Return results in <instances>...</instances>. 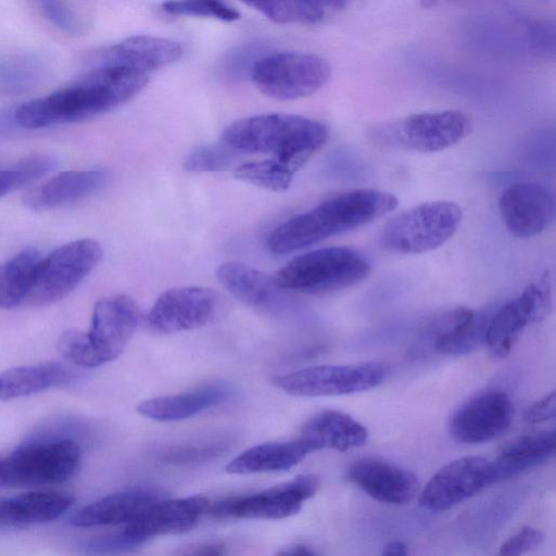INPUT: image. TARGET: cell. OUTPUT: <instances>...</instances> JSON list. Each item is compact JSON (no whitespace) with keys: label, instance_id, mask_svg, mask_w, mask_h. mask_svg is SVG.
Returning <instances> with one entry per match:
<instances>
[{"label":"cell","instance_id":"1","mask_svg":"<svg viewBox=\"0 0 556 556\" xmlns=\"http://www.w3.org/2000/svg\"><path fill=\"white\" fill-rule=\"evenodd\" d=\"M149 77L124 64L98 61L77 81L20 105L13 112L15 124L38 129L92 118L134 98Z\"/></svg>","mask_w":556,"mask_h":556},{"label":"cell","instance_id":"2","mask_svg":"<svg viewBox=\"0 0 556 556\" xmlns=\"http://www.w3.org/2000/svg\"><path fill=\"white\" fill-rule=\"evenodd\" d=\"M397 198L378 189H355L329 198L277 226L267 240L275 254H288L358 228L394 211Z\"/></svg>","mask_w":556,"mask_h":556},{"label":"cell","instance_id":"3","mask_svg":"<svg viewBox=\"0 0 556 556\" xmlns=\"http://www.w3.org/2000/svg\"><path fill=\"white\" fill-rule=\"evenodd\" d=\"M329 130L318 121L300 115L269 113L244 117L223 132L233 150L270 154L295 172L327 143Z\"/></svg>","mask_w":556,"mask_h":556},{"label":"cell","instance_id":"4","mask_svg":"<svg viewBox=\"0 0 556 556\" xmlns=\"http://www.w3.org/2000/svg\"><path fill=\"white\" fill-rule=\"evenodd\" d=\"M371 273L369 261L351 248L331 247L301 254L274 276L285 291L326 294L353 287Z\"/></svg>","mask_w":556,"mask_h":556},{"label":"cell","instance_id":"5","mask_svg":"<svg viewBox=\"0 0 556 556\" xmlns=\"http://www.w3.org/2000/svg\"><path fill=\"white\" fill-rule=\"evenodd\" d=\"M462 218L463 211L453 201L421 203L392 217L381 229L379 245L394 254L429 252L454 236Z\"/></svg>","mask_w":556,"mask_h":556},{"label":"cell","instance_id":"6","mask_svg":"<svg viewBox=\"0 0 556 556\" xmlns=\"http://www.w3.org/2000/svg\"><path fill=\"white\" fill-rule=\"evenodd\" d=\"M102 253L98 241L79 239L41 257L21 306H46L64 299L93 270Z\"/></svg>","mask_w":556,"mask_h":556},{"label":"cell","instance_id":"7","mask_svg":"<svg viewBox=\"0 0 556 556\" xmlns=\"http://www.w3.org/2000/svg\"><path fill=\"white\" fill-rule=\"evenodd\" d=\"M80 446L70 439L22 445L0 458V486L58 484L70 480L80 463Z\"/></svg>","mask_w":556,"mask_h":556},{"label":"cell","instance_id":"8","mask_svg":"<svg viewBox=\"0 0 556 556\" xmlns=\"http://www.w3.org/2000/svg\"><path fill=\"white\" fill-rule=\"evenodd\" d=\"M330 65L323 58L304 52L281 51L260 55L250 76L254 86L275 100L308 97L329 80Z\"/></svg>","mask_w":556,"mask_h":556},{"label":"cell","instance_id":"9","mask_svg":"<svg viewBox=\"0 0 556 556\" xmlns=\"http://www.w3.org/2000/svg\"><path fill=\"white\" fill-rule=\"evenodd\" d=\"M471 130L470 117L458 110L425 112L374 128L372 141L384 147L438 152L460 142Z\"/></svg>","mask_w":556,"mask_h":556},{"label":"cell","instance_id":"10","mask_svg":"<svg viewBox=\"0 0 556 556\" xmlns=\"http://www.w3.org/2000/svg\"><path fill=\"white\" fill-rule=\"evenodd\" d=\"M227 299L206 287H176L163 292L150 308L147 321L159 333L199 329L222 319Z\"/></svg>","mask_w":556,"mask_h":556},{"label":"cell","instance_id":"11","mask_svg":"<svg viewBox=\"0 0 556 556\" xmlns=\"http://www.w3.org/2000/svg\"><path fill=\"white\" fill-rule=\"evenodd\" d=\"M388 374L387 365L378 362L321 365L275 377L273 383L294 396L345 395L380 386Z\"/></svg>","mask_w":556,"mask_h":556},{"label":"cell","instance_id":"12","mask_svg":"<svg viewBox=\"0 0 556 556\" xmlns=\"http://www.w3.org/2000/svg\"><path fill=\"white\" fill-rule=\"evenodd\" d=\"M319 488L314 475H300L293 480L258 493L231 497L215 503L207 513L215 519H285L301 510L304 502Z\"/></svg>","mask_w":556,"mask_h":556},{"label":"cell","instance_id":"13","mask_svg":"<svg viewBox=\"0 0 556 556\" xmlns=\"http://www.w3.org/2000/svg\"><path fill=\"white\" fill-rule=\"evenodd\" d=\"M552 309V290L546 279L528 285L514 300L498 308L488 320L484 343L497 357L506 356L522 330L545 319Z\"/></svg>","mask_w":556,"mask_h":556},{"label":"cell","instance_id":"14","mask_svg":"<svg viewBox=\"0 0 556 556\" xmlns=\"http://www.w3.org/2000/svg\"><path fill=\"white\" fill-rule=\"evenodd\" d=\"M492 462L464 456L440 468L420 492L419 504L429 511H444L494 484Z\"/></svg>","mask_w":556,"mask_h":556},{"label":"cell","instance_id":"15","mask_svg":"<svg viewBox=\"0 0 556 556\" xmlns=\"http://www.w3.org/2000/svg\"><path fill=\"white\" fill-rule=\"evenodd\" d=\"M514 417V406L502 390H486L465 401L452 415L450 433L464 444L489 442L505 432Z\"/></svg>","mask_w":556,"mask_h":556},{"label":"cell","instance_id":"16","mask_svg":"<svg viewBox=\"0 0 556 556\" xmlns=\"http://www.w3.org/2000/svg\"><path fill=\"white\" fill-rule=\"evenodd\" d=\"M139 318V307L128 295H110L96 303L86 333L100 365L114 361L123 353L136 331Z\"/></svg>","mask_w":556,"mask_h":556},{"label":"cell","instance_id":"17","mask_svg":"<svg viewBox=\"0 0 556 556\" xmlns=\"http://www.w3.org/2000/svg\"><path fill=\"white\" fill-rule=\"evenodd\" d=\"M210 507L205 496L192 495L159 500L122 530L137 548L165 534L184 533L197 526Z\"/></svg>","mask_w":556,"mask_h":556},{"label":"cell","instance_id":"18","mask_svg":"<svg viewBox=\"0 0 556 556\" xmlns=\"http://www.w3.org/2000/svg\"><path fill=\"white\" fill-rule=\"evenodd\" d=\"M220 285L237 300L273 318H287L291 305L287 291L274 277L240 262H225L216 269Z\"/></svg>","mask_w":556,"mask_h":556},{"label":"cell","instance_id":"19","mask_svg":"<svg viewBox=\"0 0 556 556\" xmlns=\"http://www.w3.org/2000/svg\"><path fill=\"white\" fill-rule=\"evenodd\" d=\"M500 214L507 230L515 237L528 239L543 232L554 219L553 195L535 182L508 186L498 201Z\"/></svg>","mask_w":556,"mask_h":556},{"label":"cell","instance_id":"20","mask_svg":"<svg viewBox=\"0 0 556 556\" xmlns=\"http://www.w3.org/2000/svg\"><path fill=\"white\" fill-rule=\"evenodd\" d=\"M348 479L370 497L394 505L410 502L419 489L415 473L374 457L352 463L348 469Z\"/></svg>","mask_w":556,"mask_h":556},{"label":"cell","instance_id":"21","mask_svg":"<svg viewBox=\"0 0 556 556\" xmlns=\"http://www.w3.org/2000/svg\"><path fill=\"white\" fill-rule=\"evenodd\" d=\"M233 393L232 384L214 381L178 394L149 399L141 402L137 410L153 420L178 421L225 403Z\"/></svg>","mask_w":556,"mask_h":556},{"label":"cell","instance_id":"22","mask_svg":"<svg viewBox=\"0 0 556 556\" xmlns=\"http://www.w3.org/2000/svg\"><path fill=\"white\" fill-rule=\"evenodd\" d=\"M163 491L154 488H136L106 495L83 507L71 518L75 527L127 525L161 498Z\"/></svg>","mask_w":556,"mask_h":556},{"label":"cell","instance_id":"23","mask_svg":"<svg viewBox=\"0 0 556 556\" xmlns=\"http://www.w3.org/2000/svg\"><path fill=\"white\" fill-rule=\"evenodd\" d=\"M108 180L102 169L63 172L41 186L28 191L23 203L33 211L41 212L56 208L99 190Z\"/></svg>","mask_w":556,"mask_h":556},{"label":"cell","instance_id":"24","mask_svg":"<svg viewBox=\"0 0 556 556\" xmlns=\"http://www.w3.org/2000/svg\"><path fill=\"white\" fill-rule=\"evenodd\" d=\"M74 498L55 491H34L0 502V527L21 529L53 521L66 513Z\"/></svg>","mask_w":556,"mask_h":556},{"label":"cell","instance_id":"25","mask_svg":"<svg viewBox=\"0 0 556 556\" xmlns=\"http://www.w3.org/2000/svg\"><path fill=\"white\" fill-rule=\"evenodd\" d=\"M182 53V47L174 40L137 35L111 47L98 61L119 63L150 73L175 63Z\"/></svg>","mask_w":556,"mask_h":556},{"label":"cell","instance_id":"26","mask_svg":"<svg viewBox=\"0 0 556 556\" xmlns=\"http://www.w3.org/2000/svg\"><path fill=\"white\" fill-rule=\"evenodd\" d=\"M300 438L307 441L315 451L332 448L343 452L364 445L368 432L350 415L329 409L312 416L303 425Z\"/></svg>","mask_w":556,"mask_h":556},{"label":"cell","instance_id":"27","mask_svg":"<svg viewBox=\"0 0 556 556\" xmlns=\"http://www.w3.org/2000/svg\"><path fill=\"white\" fill-rule=\"evenodd\" d=\"M556 448V432L540 431L505 444L492 462L495 483L516 477L548 460Z\"/></svg>","mask_w":556,"mask_h":556},{"label":"cell","instance_id":"28","mask_svg":"<svg viewBox=\"0 0 556 556\" xmlns=\"http://www.w3.org/2000/svg\"><path fill=\"white\" fill-rule=\"evenodd\" d=\"M74 370L59 362L23 365L0 372V401L36 394L74 381Z\"/></svg>","mask_w":556,"mask_h":556},{"label":"cell","instance_id":"29","mask_svg":"<svg viewBox=\"0 0 556 556\" xmlns=\"http://www.w3.org/2000/svg\"><path fill=\"white\" fill-rule=\"evenodd\" d=\"M314 451V447L301 438L288 442L263 443L235 457L226 466V470L237 475L287 470Z\"/></svg>","mask_w":556,"mask_h":556},{"label":"cell","instance_id":"30","mask_svg":"<svg viewBox=\"0 0 556 556\" xmlns=\"http://www.w3.org/2000/svg\"><path fill=\"white\" fill-rule=\"evenodd\" d=\"M278 24H317L343 10L350 0H240Z\"/></svg>","mask_w":556,"mask_h":556},{"label":"cell","instance_id":"31","mask_svg":"<svg viewBox=\"0 0 556 556\" xmlns=\"http://www.w3.org/2000/svg\"><path fill=\"white\" fill-rule=\"evenodd\" d=\"M40 258L38 250L26 248L0 264V308L21 306Z\"/></svg>","mask_w":556,"mask_h":556},{"label":"cell","instance_id":"32","mask_svg":"<svg viewBox=\"0 0 556 556\" xmlns=\"http://www.w3.org/2000/svg\"><path fill=\"white\" fill-rule=\"evenodd\" d=\"M295 173L289 165L269 159L239 165L235 177L271 192H283L290 188Z\"/></svg>","mask_w":556,"mask_h":556},{"label":"cell","instance_id":"33","mask_svg":"<svg viewBox=\"0 0 556 556\" xmlns=\"http://www.w3.org/2000/svg\"><path fill=\"white\" fill-rule=\"evenodd\" d=\"M56 166L58 160L53 155L36 154L9 168L0 169V197L47 175Z\"/></svg>","mask_w":556,"mask_h":556},{"label":"cell","instance_id":"34","mask_svg":"<svg viewBox=\"0 0 556 556\" xmlns=\"http://www.w3.org/2000/svg\"><path fill=\"white\" fill-rule=\"evenodd\" d=\"M37 77L38 67L34 60L17 56L0 59V97L27 90Z\"/></svg>","mask_w":556,"mask_h":556},{"label":"cell","instance_id":"35","mask_svg":"<svg viewBox=\"0 0 556 556\" xmlns=\"http://www.w3.org/2000/svg\"><path fill=\"white\" fill-rule=\"evenodd\" d=\"M161 5L173 15L210 17L223 22L240 18V12L223 0H165Z\"/></svg>","mask_w":556,"mask_h":556},{"label":"cell","instance_id":"36","mask_svg":"<svg viewBox=\"0 0 556 556\" xmlns=\"http://www.w3.org/2000/svg\"><path fill=\"white\" fill-rule=\"evenodd\" d=\"M58 351L65 359L79 367L100 366L87 333L84 331L77 329L64 331L58 341Z\"/></svg>","mask_w":556,"mask_h":556},{"label":"cell","instance_id":"37","mask_svg":"<svg viewBox=\"0 0 556 556\" xmlns=\"http://www.w3.org/2000/svg\"><path fill=\"white\" fill-rule=\"evenodd\" d=\"M230 147L202 146L190 152L184 161V168L188 172L204 173L226 169L233 159Z\"/></svg>","mask_w":556,"mask_h":556},{"label":"cell","instance_id":"38","mask_svg":"<svg viewBox=\"0 0 556 556\" xmlns=\"http://www.w3.org/2000/svg\"><path fill=\"white\" fill-rule=\"evenodd\" d=\"M544 540L543 533L533 527H523L505 541L498 551L500 555H520L538 548Z\"/></svg>","mask_w":556,"mask_h":556},{"label":"cell","instance_id":"39","mask_svg":"<svg viewBox=\"0 0 556 556\" xmlns=\"http://www.w3.org/2000/svg\"><path fill=\"white\" fill-rule=\"evenodd\" d=\"M84 548L89 554H115L131 551L136 547L121 530L89 539L84 543Z\"/></svg>","mask_w":556,"mask_h":556},{"label":"cell","instance_id":"40","mask_svg":"<svg viewBox=\"0 0 556 556\" xmlns=\"http://www.w3.org/2000/svg\"><path fill=\"white\" fill-rule=\"evenodd\" d=\"M47 18L60 29L74 34L78 31L79 24L61 0H37Z\"/></svg>","mask_w":556,"mask_h":556},{"label":"cell","instance_id":"41","mask_svg":"<svg viewBox=\"0 0 556 556\" xmlns=\"http://www.w3.org/2000/svg\"><path fill=\"white\" fill-rule=\"evenodd\" d=\"M530 43L538 54L548 56L555 51V27L548 22L532 25L529 33Z\"/></svg>","mask_w":556,"mask_h":556},{"label":"cell","instance_id":"42","mask_svg":"<svg viewBox=\"0 0 556 556\" xmlns=\"http://www.w3.org/2000/svg\"><path fill=\"white\" fill-rule=\"evenodd\" d=\"M555 412L556 393L555 391H552L529 406L523 414V419L529 424H540L554 419Z\"/></svg>","mask_w":556,"mask_h":556},{"label":"cell","instance_id":"43","mask_svg":"<svg viewBox=\"0 0 556 556\" xmlns=\"http://www.w3.org/2000/svg\"><path fill=\"white\" fill-rule=\"evenodd\" d=\"M256 50L252 49V48H248V50L240 49V50L233 52L226 61L225 70L227 71V73L228 74L229 73L230 74L239 73V75H240L243 72H247L248 67L251 71L253 63L258 58V56L253 58V54Z\"/></svg>","mask_w":556,"mask_h":556},{"label":"cell","instance_id":"44","mask_svg":"<svg viewBox=\"0 0 556 556\" xmlns=\"http://www.w3.org/2000/svg\"><path fill=\"white\" fill-rule=\"evenodd\" d=\"M226 553V546L222 543H205L188 547L181 554L184 555H223Z\"/></svg>","mask_w":556,"mask_h":556},{"label":"cell","instance_id":"45","mask_svg":"<svg viewBox=\"0 0 556 556\" xmlns=\"http://www.w3.org/2000/svg\"><path fill=\"white\" fill-rule=\"evenodd\" d=\"M407 547L406 545L401 541H390L388 542L382 551L383 555H396V556H405L407 555Z\"/></svg>","mask_w":556,"mask_h":556},{"label":"cell","instance_id":"46","mask_svg":"<svg viewBox=\"0 0 556 556\" xmlns=\"http://www.w3.org/2000/svg\"><path fill=\"white\" fill-rule=\"evenodd\" d=\"M279 554L281 555H298V556H306V555H315L316 553L311 549V547L306 545H294L291 547L281 551Z\"/></svg>","mask_w":556,"mask_h":556},{"label":"cell","instance_id":"47","mask_svg":"<svg viewBox=\"0 0 556 556\" xmlns=\"http://www.w3.org/2000/svg\"><path fill=\"white\" fill-rule=\"evenodd\" d=\"M451 1H454V0H421V2L424 3L425 7H432V5L440 4L442 2H451Z\"/></svg>","mask_w":556,"mask_h":556}]
</instances>
